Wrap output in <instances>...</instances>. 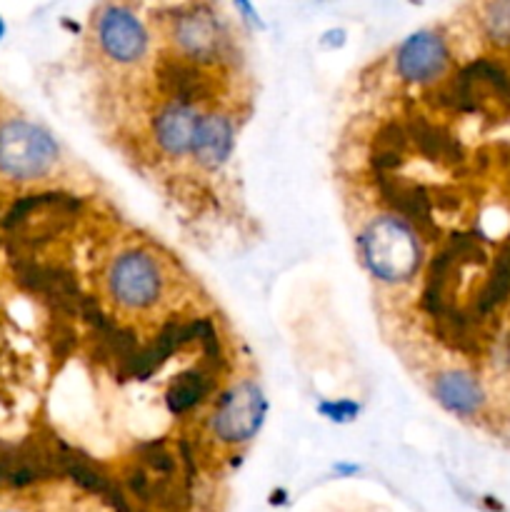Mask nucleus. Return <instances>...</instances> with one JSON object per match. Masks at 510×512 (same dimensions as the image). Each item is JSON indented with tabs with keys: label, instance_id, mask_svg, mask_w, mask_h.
Returning <instances> with one entry per match:
<instances>
[{
	"label": "nucleus",
	"instance_id": "1",
	"mask_svg": "<svg viewBox=\"0 0 510 512\" xmlns=\"http://www.w3.org/2000/svg\"><path fill=\"white\" fill-rule=\"evenodd\" d=\"M110 298L123 310L155 308L168 290V268L148 248H125L108 270Z\"/></svg>",
	"mask_w": 510,
	"mask_h": 512
},
{
	"label": "nucleus",
	"instance_id": "2",
	"mask_svg": "<svg viewBox=\"0 0 510 512\" xmlns=\"http://www.w3.org/2000/svg\"><path fill=\"white\" fill-rule=\"evenodd\" d=\"M363 253L378 278L403 283L418 270L420 248L413 230L393 218H380L363 235Z\"/></svg>",
	"mask_w": 510,
	"mask_h": 512
},
{
	"label": "nucleus",
	"instance_id": "3",
	"mask_svg": "<svg viewBox=\"0 0 510 512\" xmlns=\"http://www.w3.org/2000/svg\"><path fill=\"white\" fill-rule=\"evenodd\" d=\"M58 160L53 135L28 120H10L0 128V173L13 180H35Z\"/></svg>",
	"mask_w": 510,
	"mask_h": 512
},
{
	"label": "nucleus",
	"instance_id": "4",
	"mask_svg": "<svg viewBox=\"0 0 510 512\" xmlns=\"http://www.w3.org/2000/svg\"><path fill=\"white\" fill-rule=\"evenodd\" d=\"M95 38L108 60L118 65H135L145 58L150 35L143 20L123 5H105L95 20Z\"/></svg>",
	"mask_w": 510,
	"mask_h": 512
},
{
	"label": "nucleus",
	"instance_id": "5",
	"mask_svg": "<svg viewBox=\"0 0 510 512\" xmlns=\"http://www.w3.org/2000/svg\"><path fill=\"white\" fill-rule=\"evenodd\" d=\"M170 38L180 58L190 63H208L228 45L223 23L208 8H190L170 20Z\"/></svg>",
	"mask_w": 510,
	"mask_h": 512
},
{
	"label": "nucleus",
	"instance_id": "6",
	"mask_svg": "<svg viewBox=\"0 0 510 512\" xmlns=\"http://www.w3.org/2000/svg\"><path fill=\"white\" fill-rule=\"evenodd\" d=\"M263 415V400L253 383L233 388L210 418V433L220 445H238L253 438Z\"/></svg>",
	"mask_w": 510,
	"mask_h": 512
},
{
	"label": "nucleus",
	"instance_id": "7",
	"mask_svg": "<svg viewBox=\"0 0 510 512\" xmlns=\"http://www.w3.org/2000/svg\"><path fill=\"white\" fill-rule=\"evenodd\" d=\"M398 73L410 83H430L445 73L450 63L448 45L433 30L413 35L398 50Z\"/></svg>",
	"mask_w": 510,
	"mask_h": 512
},
{
	"label": "nucleus",
	"instance_id": "8",
	"mask_svg": "<svg viewBox=\"0 0 510 512\" xmlns=\"http://www.w3.org/2000/svg\"><path fill=\"white\" fill-rule=\"evenodd\" d=\"M200 118L203 115L195 110L193 103H175V100H170L153 120L155 145L168 155L190 153Z\"/></svg>",
	"mask_w": 510,
	"mask_h": 512
},
{
	"label": "nucleus",
	"instance_id": "9",
	"mask_svg": "<svg viewBox=\"0 0 510 512\" xmlns=\"http://www.w3.org/2000/svg\"><path fill=\"white\" fill-rule=\"evenodd\" d=\"M233 133L235 125L230 115H203L198 130H195L193 150H190V153H193V158L198 160V165H203V168H218L220 163H225L230 148H233Z\"/></svg>",
	"mask_w": 510,
	"mask_h": 512
},
{
	"label": "nucleus",
	"instance_id": "10",
	"mask_svg": "<svg viewBox=\"0 0 510 512\" xmlns=\"http://www.w3.org/2000/svg\"><path fill=\"white\" fill-rule=\"evenodd\" d=\"M438 398L440 403L448 405L450 410L460 415H470L480 408L483 403V393H480V385L470 378L468 373H448L438 380Z\"/></svg>",
	"mask_w": 510,
	"mask_h": 512
},
{
	"label": "nucleus",
	"instance_id": "11",
	"mask_svg": "<svg viewBox=\"0 0 510 512\" xmlns=\"http://www.w3.org/2000/svg\"><path fill=\"white\" fill-rule=\"evenodd\" d=\"M483 28L490 40L500 45L510 43V3H490L485 5Z\"/></svg>",
	"mask_w": 510,
	"mask_h": 512
},
{
	"label": "nucleus",
	"instance_id": "12",
	"mask_svg": "<svg viewBox=\"0 0 510 512\" xmlns=\"http://www.w3.org/2000/svg\"><path fill=\"white\" fill-rule=\"evenodd\" d=\"M0 35H3V23H0Z\"/></svg>",
	"mask_w": 510,
	"mask_h": 512
}]
</instances>
